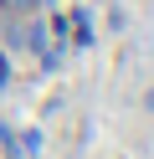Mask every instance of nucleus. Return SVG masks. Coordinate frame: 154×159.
Returning <instances> with one entry per match:
<instances>
[]
</instances>
